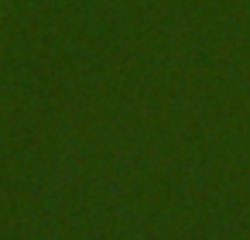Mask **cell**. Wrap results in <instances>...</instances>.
<instances>
[]
</instances>
